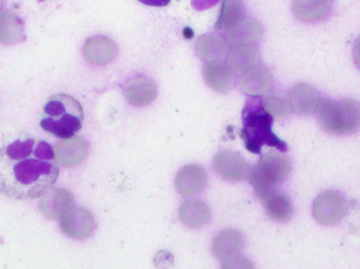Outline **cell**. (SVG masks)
<instances>
[{
	"instance_id": "obj_1",
	"label": "cell",
	"mask_w": 360,
	"mask_h": 269,
	"mask_svg": "<svg viewBox=\"0 0 360 269\" xmlns=\"http://www.w3.org/2000/svg\"><path fill=\"white\" fill-rule=\"evenodd\" d=\"M54 150L46 140L17 133L0 145V194L13 200L41 198L58 179Z\"/></svg>"
},
{
	"instance_id": "obj_2",
	"label": "cell",
	"mask_w": 360,
	"mask_h": 269,
	"mask_svg": "<svg viewBox=\"0 0 360 269\" xmlns=\"http://www.w3.org/2000/svg\"><path fill=\"white\" fill-rule=\"evenodd\" d=\"M243 124L240 137L245 148L252 154L259 155L264 145L275 147L279 152L288 150L285 142L273 133V116L266 111L259 97H252L245 103Z\"/></svg>"
},
{
	"instance_id": "obj_3",
	"label": "cell",
	"mask_w": 360,
	"mask_h": 269,
	"mask_svg": "<svg viewBox=\"0 0 360 269\" xmlns=\"http://www.w3.org/2000/svg\"><path fill=\"white\" fill-rule=\"evenodd\" d=\"M84 118V110L77 99L57 94L50 97L42 107L39 126L55 137L69 139L80 132Z\"/></svg>"
},
{
	"instance_id": "obj_4",
	"label": "cell",
	"mask_w": 360,
	"mask_h": 269,
	"mask_svg": "<svg viewBox=\"0 0 360 269\" xmlns=\"http://www.w3.org/2000/svg\"><path fill=\"white\" fill-rule=\"evenodd\" d=\"M291 164L281 152H269L257 164L250 169L249 180L259 198L264 199L277 184L287 179Z\"/></svg>"
},
{
	"instance_id": "obj_5",
	"label": "cell",
	"mask_w": 360,
	"mask_h": 269,
	"mask_svg": "<svg viewBox=\"0 0 360 269\" xmlns=\"http://www.w3.org/2000/svg\"><path fill=\"white\" fill-rule=\"evenodd\" d=\"M346 200L340 192L329 190L317 197L313 203V216L323 225L338 223L346 214Z\"/></svg>"
},
{
	"instance_id": "obj_6",
	"label": "cell",
	"mask_w": 360,
	"mask_h": 269,
	"mask_svg": "<svg viewBox=\"0 0 360 269\" xmlns=\"http://www.w3.org/2000/svg\"><path fill=\"white\" fill-rule=\"evenodd\" d=\"M360 129V105L356 101L344 100L334 103L330 134H353Z\"/></svg>"
},
{
	"instance_id": "obj_7",
	"label": "cell",
	"mask_w": 360,
	"mask_h": 269,
	"mask_svg": "<svg viewBox=\"0 0 360 269\" xmlns=\"http://www.w3.org/2000/svg\"><path fill=\"white\" fill-rule=\"evenodd\" d=\"M60 228L70 238L82 240L92 236L95 230L94 217L86 209L72 207L60 218Z\"/></svg>"
},
{
	"instance_id": "obj_8",
	"label": "cell",
	"mask_w": 360,
	"mask_h": 269,
	"mask_svg": "<svg viewBox=\"0 0 360 269\" xmlns=\"http://www.w3.org/2000/svg\"><path fill=\"white\" fill-rule=\"evenodd\" d=\"M214 167L218 175L228 181H241L249 177L250 169L245 159L230 150H224L216 155Z\"/></svg>"
},
{
	"instance_id": "obj_9",
	"label": "cell",
	"mask_w": 360,
	"mask_h": 269,
	"mask_svg": "<svg viewBox=\"0 0 360 269\" xmlns=\"http://www.w3.org/2000/svg\"><path fill=\"white\" fill-rule=\"evenodd\" d=\"M74 199L69 190L51 188L40 200L41 213L49 219H58L73 207Z\"/></svg>"
},
{
	"instance_id": "obj_10",
	"label": "cell",
	"mask_w": 360,
	"mask_h": 269,
	"mask_svg": "<svg viewBox=\"0 0 360 269\" xmlns=\"http://www.w3.org/2000/svg\"><path fill=\"white\" fill-rule=\"evenodd\" d=\"M245 247L243 235L235 230H226L216 236L213 253L219 261L228 262L239 257Z\"/></svg>"
},
{
	"instance_id": "obj_11",
	"label": "cell",
	"mask_w": 360,
	"mask_h": 269,
	"mask_svg": "<svg viewBox=\"0 0 360 269\" xmlns=\"http://www.w3.org/2000/svg\"><path fill=\"white\" fill-rule=\"evenodd\" d=\"M54 154L57 162L63 166H77L86 159L88 144L82 138H69L57 143Z\"/></svg>"
},
{
	"instance_id": "obj_12",
	"label": "cell",
	"mask_w": 360,
	"mask_h": 269,
	"mask_svg": "<svg viewBox=\"0 0 360 269\" xmlns=\"http://www.w3.org/2000/svg\"><path fill=\"white\" fill-rule=\"evenodd\" d=\"M207 84L214 90L226 93L233 88L236 78V72L229 63L221 60L211 61L203 70Z\"/></svg>"
},
{
	"instance_id": "obj_13",
	"label": "cell",
	"mask_w": 360,
	"mask_h": 269,
	"mask_svg": "<svg viewBox=\"0 0 360 269\" xmlns=\"http://www.w3.org/2000/svg\"><path fill=\"white\" fill-rule=\"evenodd\" d=\"M207 175L205 169L196 164L186 165L177 173L175 185L184 197L195 196L205 188Z\"/></svg>"
},
{
	"instance_id": "obj_14",
	"label": "cell",
	"mask_w": 360,
	"mask_h": 269,
	"mask_svg": "<svg viewBox=\"0 0 360 269\" xmlns=\"http://www.w3.org/2000/svg\"><path fill=\"white\" fill-rule=\"evenodd\" d=\"M84 52V56L91 63L103 65L115 57L117 48L109 38L97 36L86 41Z\"/></svg>"
},
{
	"instance_id": "obj_15",
	"label": "cell",
	"mask_w": 360,
	"mask_h": 269,
	"mask_svg": "<svg viewBox=\"0 0 360 269\" xmlns=\"http://www.w3.org/2000/svg\"><path fill=\"white\" fill-rule=\"evenodd\" d=\"M289 103L292 110L300 115H308L316 110L319 96L316 90L308 84H298L290 93Z\"/></svg>"
},
{
	"instance_id": "obj_16",
	"label": "cell",
	"mask_w": 360,
	"mask_h": 269,
	"mask_svg": "<svg viewBox=\"0 0 360 269\" xmlns=\"http://www.w3.org/2000/svg\"><path fill=\"white\" fill-rule=\"evenodd\" d=\"M124 95L132 105L146 107L155 98L156 90L147 78L136 77L127 84Z\"/></svg>"
},
{
	"instance_id": "obj_17",
	"label": "cell",
	"mask_w": 360,
	"mask_h": 269,
	"mask_svg": "<svg viewBox=\"0 0 360 269\" xmlns=\"http://www.w3.org/2000/svg\"><path fill=\"white\" fill-rule=\"evenodd\" d=\"M245 10L239 0H224L216 29L233 34L240 27Z\"/></svg>"
},
{
	"instance_id": "obj_18",
	"label": "cell",
	"mask_w": 360,
	"mask_h": 269,
	"mask_svg": "<svg viewBox=\"0 0 360 269\" xmlns=\"http://www.w3.org/2000/svg\"><path fill=\"white\" fill-rule=\"evenodd\" d=\"M272 79L270 73L262 67H252L243 74V90L252 97L264 94L270 88Z\"/></svg>"
},
{
	"instance_id": "obj_19",
	"label": "cell",
	"mask_w": 360,
	"mask_h": 269,
	"mask_svg": "<svg viewBox=\"0 0 360 269\" xmlns=\"http://www.w3.org/2000/svg\"><path fill=\"white\" fill-rule=\"evenodd\" d=\"M179 219L188 228H200L210 219V209L200 201H186L179 207Z\"/></svg>"
},
{
	"instance_id": "obj_20",
	"label": "cell",
	"mask_w": 360,
	"mask_h": 269,
	"mask_svg": "<svg viewBox=\"0 0 360 269\" xmlns=\"http://www.w3.org/2000/svg\"><path fill=\"white\" fill-rule=\"evenodd\" d=\"M264 201V209L272 219L279 222L288 221L293 214V205L287 195L275 192L268 195Z\"/></svg>"
},
{
	"instance_id": "obj_21",
	"label": "cell",
	"mask_w": 360,
	"mask_h": 269,
	"mask_svg": "<svg viewBox=\"0 0 360 269\" xmlns=\"http://www.w3.org/2000/svg\"><path fill=\"white\" fill-rule=\"evenodd\" d=\"M229 38L217 36L205 35L199 39L197 44V52L203 60H221L222 56L228 53Z\"/></svg>"
},
{
	"instance_id": "obj_22",
	"label": "cell",
	"mask_w": 360,
	"mask_h": 269,
	"mask_svg": "<svg viewBox=\"0 0 360 269\" xmlns=\"http://www.w3.org/2000/svg\"><path fill=\"white\" fill-rule=\"evenodd\" d=\"M22 21L11 11L0 12V42L14 44L22 40Z\"/></svg>"
},
{
	"instance_id": "obj_23",
	"label": "cell",
	"mask_w": 360,
	"mask_h": 269,
	"mask_svg": "<svg viewBox=\"0 0 360 269\" xmlns=\"http://www.w3.org/2000/svg\"><path fill=\"white\" fill-rule=\"evenodd\" d=\"M294 13L304 21H317L325 18L330 12L328 0H296Z\"/></svg>"
},
{
	"instance_id": "obj_24",
	"label": "cell",
	"mask_w": 360,
	"mask_h": 269,
	"mask_svg": "<svg viewBox=\"0 0 360 269\" xmlns=\"http://www.w3.org/2000/svg\"><path fill=\"white\" fill-rule=\"evenodd\" d=\"M264 107L272 116L278 118H285L291 113V105L287 99L278 95H272L262 99Z\"/></svg>"
},
{
	"instance_id": "obj_25",
	"label": "cell",
	"mask_w": 360,
	"mask_h": 269,
	"mask_svg": "<svg viewBox=\"0 0 360 269\" xmlns=\"http://www.w3.org/2000/svg\"><path fill=\"white\" fill-rule=\"evenodd\" d=\"M221 269H255V268L247 258L237 257L231 261L226 262Z\"/></svg>"
},
{
	"instance_id": "obj_26",
	"label": "cell",
	"mask_w": 360,
	"mask_h": 269,
	"mask_svg": "<svg viewBox=\"0 0 360 269\" xmlns=\"http://www.w3.org/2000/svg\"><path fill=\"white\" fill-rule=\"evenodd\" d=\"M218 0H193L192 4L197 10H205L217 4Z\"/></svg>"
},
{
	"instance_id": "obj_27",
	"label": "cell",
	"mask_w": 360,
	"mask_h": 269,
	"mask_svg": "<svg viewBox=\"0 0 360 269\" xmlns=\"http://www.w3.org/2000/svg\"><path fill=\"white\" fill-rule=\"evenodd\" d=\"M143 4L151 6H166L170 4L171 0H139Z\"/></svg>"
},
{
	"instance_id": "obj_28",
	"label": "cell",
	"mask_w": 360,
	"mask_h": 269,
	"mask_svg": "<svg viewBox=\"0 0 360 269\" xmlns=\"http://www.w3.org/2000/svg\"><path fill=\"white\" fill-rule=\"evenodd\" d=\"M353 54H354L355 63H356L357 67H359L360 70V37L356 40V42H355Z\"/></svg>"
},
{
	"instance_id": "obj_29",
	"label": "cell",
	"mask_w": 360,
	"mask_h": 269,
	"mask_svg": "<svg viewBox=\"0 0 360 269\" xmlns=\"http://www.w3.org/2000/svg\"><path fill=\"white\" fill-rule=\"evenodd\" d=\"M2 8V0H0V10H1Z\"/></svg>"
},
{
	"instance_id": "obj_30",
	"label": "cell",
	"mask_w": 360,
	"mask_h": 269,
	"mask_svg": "<svg viewBox=\"0 0 360 269\" xmlns=\"http://www.w3.org/2000/svg\"><path fill=\"white\" fill-rule=\"evenodd\" d=\"M39 1H44V0H39Z\"/></svg>"
}]
</instances>
